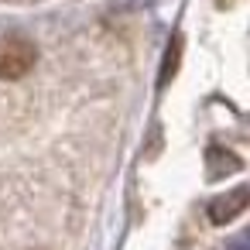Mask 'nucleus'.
Masks as SVG:
<instances>
[{
  "instance_id": "nucleus-1",
  "label": "nucleus",
  "mask_w": 250,
  "mask_h": 250,
  "mask_svg": "<svg viewBox=\"0 0 250 250\" xmlns=\"http://www.w3.org/2000/svg\"><path fill=\"white\" fill-rule=\"evenodd\" d=\"M35 59H38V48L21 38V35H4L0 38V79H21L35 69Z\"/></svg>"
},
{
  "instance_id": "nucleus-2",
  "label": "nucleus",
  "mask_w": 250,
  "mask_h": 250,
  "mask_svg": "<svg viewBox=\"0 0 250 250\" xmlns=\"http://www.w3.org/2000/svg\"><path fill=\"white\" fill-rule=\"evenodd\" d=\"M247 206H250V185H236V188H226L223 195H216V199L206 206V216H209L212 226H226V223L236 219Z\"/></svg>"
},
{
  "instance_id": "nucleus-3",
  "label": "nucleus",
  "mask_w": 250,
  "mask_h": 250,
  "mask_svg": "<svg viewBox=\"0 0 250 250\" xmlns=\"http://www.w3.org/2000/svg\"><path fill=\"white\" fill-rule=\"evenodd\" d=\"M178 65H182V35L175 31V35H171V42H168V48H165L161 69H158V86H161V89H165V86H168V83L175 79Z\"/></svg>"
},
{
  "instance_id": "nucleus-4",
  "label": "nucleus",
  "mask_w": 250,
  "mask_h": 250,
  "mask_svg": "<svg viewBox=\"0 0 250 250\" xmlns=\"http://www.w3.org/2000/svg\"><path fill=\"white\" fill-rule=\"evenodd\" d=\"M206 161H209V178H219V175H233L243 168V161L233 154V151H223V147H209L206 151Z\"/></svg>"
},
{
  "instance_id": "nucleus-5",
  "label": "nucleus",
  "mask_w": 250,
  "mask_h": 250,
  "mask_svg": "<svg viewBox=\"0 0 250 250\" xmlns=\"http://www.w3.org/2000/svg\"><path fill=\"white\" fill-rule=\"evenodd\" d=\"M229 250H250V229H243V233L229 243Z\"/></svg>"
}]
</instances>
